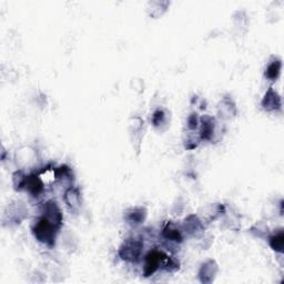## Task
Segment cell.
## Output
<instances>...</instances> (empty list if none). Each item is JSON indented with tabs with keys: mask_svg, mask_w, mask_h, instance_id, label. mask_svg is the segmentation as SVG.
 <instances>
[{
	"mask_svg": "<svg viewBox=\"0 0 284 284\" xmlns=\"http://www.w3.org/2000/svg\"><path fill=\"white\" fill-rule=\"evenodd\" d=\"M81 194L80 190L76 187H70L66 190L64 194V200L67 204V207L72 212H77L81 205Z\"/></svg>",
	"mask_w": 284,
	"mask_h": 284,
	"instance_id": "5",
	"label": "cell"
},
{
	"mask_svg": "<svg viewBox=\"0 0 284 284\" xmlns=\"http://www.w3.org/2000/svg\"><path fill=\"white\" fill-rule=\"evenodd\" d=\"M143 243L137 239H128L119 249V255L127 262H138L141 258Z\"/></svg>",
	"mask_w": 284,
	"mask_h": 284,
	"instance_id": "3",
	"label": "cell"
},
{
	"mask_svg": "<svg viewBox=\"0 0 284 284\" xmlns=\"http://www.w3.org/2000/svg\"><path fill=\"white\" fill-rule=\"evenodd\" d=\"M146 216H147L146 210H144L143 208L137 207V208H132L130 210H128L125 214V219L129 224L138 225V224L142 223L144 219H146Z\"/></svg>",
	"mask_w": 284,
	"mask_h": 284,
	"instance_id": "9",
	"label": "cell"
},
{
	"mask_svg": "<svg viewBox=\"0 0 284 284\" xmlns=\"http://www.w3.org/2000/svg\"><path fill=\"white\" fill-rule=\"evenodd\" d=\"M161 264H163L166 270H177L179 266L175 262L174 260H171L168 255L164 254L162 251H158V250H152L150 251L146 258H144V265H143V275L148 277L151 276L157 272Z\"/></svg>",
	"mask_w": 284,
	"mask_h": 284,
	"instance_id": "1",
	"label": "cell"
},
{
	"mask_svg": "<svg viewBox=\"0 0 284 284\" xmlns=\"http://www.w3.org/2000/svg\"><path fill=\"white\" fill-rule=\"evenodd\" d=\"M162 235L163 237L166 239V240L172 241V242H177V243H180L183 240V237H182V233L181 231L176 228V225L174 223H168L162 231Z\"/></svg>",
	"mask_w": 284,
	"mask_h": 284,
	"instance_id": "12",
	"label": "cell"
},
{
	"mask_svg": "<svg viewBox=\"0 0 284 284\" xmlns=\"http://www.w3.org/2000/svg\"><path fill=\"white\" fill-rule=\"evenodd\" d=\"M200 125V119L197 113H192L190 117L188 118V127L189 129L191 130H196L197 128Z\"/></svg>",
	"mask_w": 284,
	"mask_h": 284,
	"instance_id": "16",
	"label": "cell"
},
{
	"mask_svg": "<svg viewBox=\"0 0 284 284\" xmlns=\"http://www.w3.org/2000/svg\"><path fill=\"white\" fill-rule=\"evenodd\" d=\"M281 97L279 96L273 88H270L265 92L263 100H262V107L265 111H276L281 109Z\"/></svg>",
	"mask_w": 284,
	"mask_h": 284,
	"instance_id": "6",
	"label": "cell"
},
{
	"mask_svg": "<svg viewBox=\"0 0 284 284\" xmlns=\"http://www.w3.org/2000/svg\"><path fill=\"white\" fill-rule=\"evenodd\" d=\"M165 121V115L162 110H158L155 111L152 116V122L154 127H158L161 126Z\"/></svg>",
	"mask_w": 284,
	"mask_h": 284,
	"instance_id": "15",
	"label": "cell"
},
{
	"mask_svg": "<svg viewBox=\"0 0 284 284\" xmlns=\"http://www.w3.org/2000/svg\"><path fill=\"white\" fill-rule=\"evenodd\" d=\"M218 273V265L212 260L204 262L199 271V279L202 283H211Z\"/></svg>",
	"mask_w": 284,
	"mask_h": 284,
	"instance_id": "7",
	"label": "cell"
},
{
	"mask_svg": "<svg viewBox=\"0 0 284 284\" xmlns=\"http://www.w3.org/2000/svg\"><path fill=\"white\" fill-rule=\"evenodd\" d=\"M41 212L42 215L46 216L48 220H50L53 223L61 228V224H63V213L59 209V207L57 205L54 201H47L46 203L42 204L41 207Z\"/></svg>",
	"mask_w": 284,
	"mask_h": 284,
	"instance_id": "4",
	"label": "cell"
},
{
	"mask_svg": "<svg viewBox=\"0 0 284 284\" xmlns=\"http://www.w3.org/2000/svg\"><path fill=\"white\" fill-rule=\"evenodd\" d=\"M269 243H270V247L274 250L275 252H279L282 253L283 252V248H284V235H283V231L280 230L275 235L271 236L269 238Z\"/></svg>",
	"mask_w": 284,
	"mask_h": 284,
	"instance_id": "14",
	"label": "cell"
},
{
	"mask_svg": "<svg viewBox=\"0 0 284 284\" xmlns=\"http://www.w3.org/2000/svg\"><path fill=\"white\" fill-rule=\"evenodd\" d=\"M60 228L55 225L53 222L48 220L46 216H41L32 225V233L37 240L46 244V246L52 247L54 246L55 237Z\"/></svg>",
	"mask_w": 284,
	"mask_h": 284,
	"instance_id": "2",
	"label": "cell"
},
{
	"mask_svg": "<svg viewBox=\"0 0 284 284\" xmlns=\"http://www.w3.org/2000/svg\"><path fill=\"white\" fill-rule=\"evenodd\" d=\"M219 113L221 115L222 118L225 119H230L236 116L237 108L232 99L224 98L222 100L219 105Z\"/></svg>",
	"mask_w": 284,
	"mask_h": 284,
	"instance_id": "10",
	"label": "cell"
},
{
	"mask_svg": "<svg viewBox=\"0 0 284 284\" xmlns=\"http://www.w3.org/2000/svg\"><path fill=\"white\" fill-rule=\"evenodd\" d=\"M214 120L211 118V117H202L200 119V140L202 141H209L212 139L213 135H214Z\"/></svg>",
	"mask_w": 284,
	"mask_h": 284,
	"instance_id": "8",
	"label": "cell"
},
{
	"mask_svg": "<svg viewBox=\"0 0 284 284\" xmlns=\"http://www.w3.org/2000/svg\"><path fill=\"white\" fill-rule=\"evenodd\" d=\"M202 230H203V225L201 223V221L198 219V216L190 215L186 219L185 231L188 233V235L197 236L198 233H200Z\"/></svg>",
	"mask_w": 284,
	"mask_h": 284,
	"instance_id": "11",
	"label": "cell"
},
{
	"mask_svg": "<svg viewBox=\"0 0 284 284\" xmlns=\"http://www.w3.org/2000/svg\"><path fill=\"white\" fill-rule=\"evenodd\" d=\"M282 69V61L277 58H274L272 61H270V64L268 65L265 69V77L268 79L274 81L279 78L281 74Z\"/></svg>",
	"mask_w": 284,
	"mask_h": 284,
	"instance_id": "13",
	"label": "cell"
}]
</instances>
